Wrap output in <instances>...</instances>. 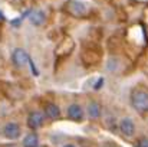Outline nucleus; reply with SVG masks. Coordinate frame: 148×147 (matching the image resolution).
<instances>
[{"mask_svg":"<svg viewBox=\"0 0 148 147\" xmlns=\"http://www.w3.org/2000/svg\"><path fill=\"white\" fill-rule=\"evenodd\" d=\"M102 147H118L115 143H111V141H106V143H103Z\"/></svg>","mask_w":148,"mask_h":147,"instance_id":"4468645a","label":"nucleus"},{"mask_svg":"<svg viewBox=\"0 0 148 147\" xmlns=\"http://www.w3.org/2000/svg\"><path fill=\"white\" fill-rule=\"evenodd\" d=\"M45 19H46V16H45V12H42V10H35V12H32L29 14V20L35 26L43 25L45 23Z\"/></svg>","mask_w":148,"mask_h":147,"instance_id":"6e6552de","label":"nucleus"},{"mask_svg":"<svg viewBox=\"0 0 148 147\" xmlns=\"http://www.w3.org/2000/svg\"><path fill=\"white\" fill-rule=\"evenodd\" d=\"M12 61H13V63H14L16 66L22 68V66H25V65L29 62V55L26 53L25 49L16 48L13 50V53H12Z\"/></svg>","mask_w":148,"mask_h":147,"instance_id":"7ed1b4c3","label":"nucleus"},{"mask_svg":"<svg viewBox=\"0 0 148 147\" xmlns=\"http://www.w3.org/2000/svg\"><path fill=\"white\" fill-rule=\"evenodd\" d=\"M3 134H4V137H7L10 140H16L20 136V127H19V124H16V123L6 124L4 128H3Z\"/></svg>","mask_w":148,"mask_h":147,"instance_id":"39448f33","label":"nucleus"},{"mask_svg":"<svg viewBox=\"0 0 148 147\" xmlns=\"http://www.w3.org/2000/svg\"><path fill=\"white\" fill-rule=\"evenodd\" d=\"M43 114L42 112H39V111H33V112H30L29 114V117H27V126L32 128V130H36V128H39L42 124H43Z\"/></svg>","mask_w":148,"mask_h":147,"instance_id":"20e7f679","label":"nucleus"},{"mask_svg":"<svg viewBox=\"0 0 148 147\" xmlns=\"http://www.w3.org/2000/svg\"><path fill=\"white\" fill-rule=\"evenodd\" d=\"M68 117L72 118V120H75V121L82 120V118H84V110H82V107L78 105V104L69 105V107H68Z\"/></svg>","mask_w":148,"mask_h":147,"instance_id":"0eeeda50","label":"nucleus"},{"mask_svg":"<svg viewBox=\"0 0 148 147\" xmlns=\"http://www.w3.org/2000/svg\"><path fill=\"white\" fill-rule=\"evenodd\" d=\"M38 144H39V139L35 133L27 134L23 140V147H38Z\"/></svg>","mask_w":148,"mask_h":147,"instance_id":"9d476101","label":"nucleus"},{"mask_svg":"<svg viewBox=\"0 0 148 147\" xmlns=\"http://www.w3.org/2000/svg\"><path fill=\"white\" fill-rule=\"evenodd\" d=\"M63 147H75V146H72V144H66V146H63Z\"/></svg>","mask_w":148,"mask_h":147,"instance_id":"dca6fc26","label":"nucleus"},{"mask_svg":"<svg viewBox=\"0 0 148 147\" xmlns=\"http://www.w3.org/2000/svg\"><path fill=\"white\" fill-rule=\"evenodd\" d=\"M137 147H148V139L147 137H143V139L138 141Z\"/></svg>","mask_w":148,"mask_h":147,"instance_id":"f8f14e48","label":"nucleus"},{"mask_svg":"<svg viewBox=\"0 0 148 147\" xmlns=\"http://www.w3.org/2000/svg\"><path fill=\"white\" fill-rule=\"evenodd\" d=\"M45 112H46V115L52 118V120H56L59 115H60V110H59V107L56 105V104H48L46 105V108H45Z\"/></svg>","mask_w":148,"mask_h":147,"instance_id":"1a4fd4ad","label":"nucleus"},{"mask_svg":"<svg viewBox=\"0 0 148 147\" xmlns=\"http://www.w3.org/2000/svg\"><path fill=\"white\" fill-rule=\"evenodd\" d=\"M102 84H103V78H99V79H98V82L95 84V90H99Z\"/></svg>","mask_w":148,"mask_h":147,"instance_id":"ddd939ff","label":"nucleus"},{"mask_svg":"<svg viewBox=\"0 0 148 147\" xmlns=\"http://www.w3.org/2000/svg\"><path fill=\"white\" fill-rule=\"evenodd\" d=\"M119 130H121V133H122L124 136L131 137V136H134V133H135V126H134V123H132L131 118H124V120L121 121V124H119Z\"/></svg>","mask_w":148,"mask_h":147,"instance_id":"423d86ee","label":"nucleus"},{"mask_svg":"<svg viewBox=\"0 0 148 147\" xmlns=\"http://www.w3.org/2000/svg\"><path fill=\"white\" fill-rule=\"evenodd\" d=\"M3 19H4V16H3V13L0 12V20H3Z\"/></svg>","mask_w":148,"mask_h":147,"instance_id":"2eb2a0df","label":"nucleus"},{"mask_svg":"<svg viewBox=\"0 0 148 147\" xmlns=\"http://www.w3.org/2000/svg\"><path fill=\"white\" fill-rule=\"evenodd\" d=\"M88 115L91 118H99V115H101V105L98 102H91L88 105Z\"/></svg>","mask_w":148,"mask_h":147,"instance_id":"9b49d317","label":"nucleus"},{"mask_svg":"<svg viewBox=\"0 0 148 147\" xmlns=\"http://www.w3.org/2000/svg\"><path fill=\"white\" fill-rule=\"evenodd\" d=\"M66 10H68V13H71L75 17H82L88 13L86 4L84 1H79V0H69L66 3Z\"/></svg>","mask_w":148,"mask_h":147,"instance_id":"f03ea898","label":"nucleus"},{"mask_svg":"<svg viewBox=\"0 0 148 147\" xmlns=\"http://www.w3.org/2000/svg\"><path fill=\"white\" fill-rule=\"evenodd\" d=\"M131 104L140 112L147 111L148 110V91H145V90H135L131 94Z\"/></svg>","mask_w":148,"mask_h":147,"instance_id":"f257e3e1","label":"nucleus"}]
</instances>
